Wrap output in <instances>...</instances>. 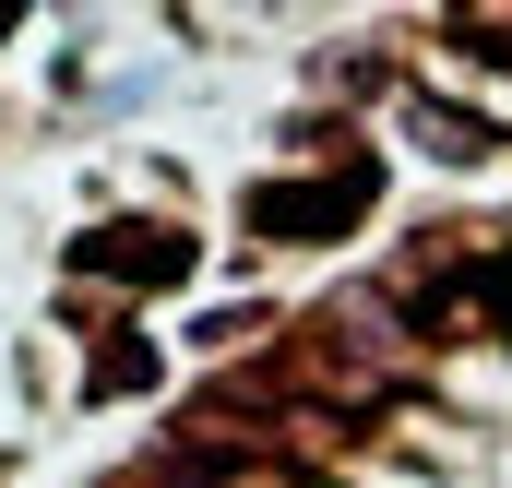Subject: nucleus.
<instances>
[{"label":"nucleus","mask_w":512,"mask_h":488,"mask_svg":"<svg viewBox=\"0 0 512 488\" xmlns=\"http://www.w3.org/2000/svg\"><path fill=\"white\" fill-rule=\"evenodd\" d=\"M84 262H96V274H179V239H155V227H108Z\"/></svg>","instance_id":"obj_1"}]
</instances>
